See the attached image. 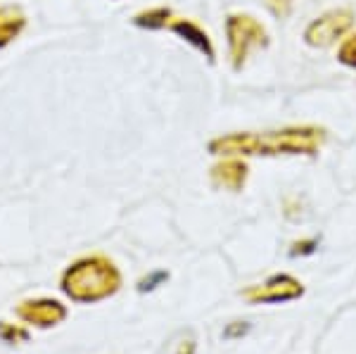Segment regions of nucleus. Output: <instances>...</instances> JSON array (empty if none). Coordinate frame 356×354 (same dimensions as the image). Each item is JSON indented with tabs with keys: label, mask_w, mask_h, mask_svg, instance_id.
<instances>
[{
	"label": "nucleus",
	"mask_w": 356,
	"mask_h": 354,
	"mask_svg": "<svg viewBox=\"0 0 356 354\" xmlns=\"http://www.w3.org/2000/svg\"><path fill=\"white\" fill-rule=\"evenodd\" d=\"M134 24L140 29H166L171 24V10L169 8H154L147 13L134 17Z\"/></svg>",
	"instance_id": "10"
},
{
	"label": "nucleus",
	"mask_w": 356,
	"mask_h": 354,
	"mask_svg": "<svg viewBox=\"0 0 356 354\" xmlns=\"http://www.w3.org/2000/svg\"><path fill=\"white\" fill-rule=\"evenodd\" d=\"M122 285V273L107 257H86L72 264L62 276V290L74 302H100L112 298Z\"/></svg>",
	"instance_id": "2"
},
{
	"label": "nucleus",
	"mask_w": 356,
	"mask_h": 354,
	"mask_svg": "<svg viewBox=\"0 0 356 354\" xmlns=\"http://www.w3.org/2000/svg\"><path fill=\"white\" fill-rule=\"evenodd\" d=\"M164 278H166V273H164V271L154 273V276H150V278H143V281L138 283V290H140V293H145V290H152V288H154V283H157V281H164Z\"/></svg>",
	"instance_id": "14"
},
{
	"label": "nucleus",
	"mask_w": 356,
	"mask_h": 354,
	"mask_svg": "<svg viewBox=\"0 0 356 354\" xmlns=\"http://www.w3.org/2000/svg\"><path fill=\"white\" fill-rule=\"evenodd\" d=\"M24 26H26V15L19 8H15V5L0 8V48L13 43L24 31Z\"/></svg>",
	"instance_id": "9"
},
{
	"label": "nucleus",
	"mask_w": 356,
	"mask_h": 354,
	"mask_svg": "<svg viewBox=\"0 0 356 354\" xmlns=\"http://www.w3.org/2000/svg\"><path fill=\"white\" fill-rule=\"evenodd\" d=\"M0 335H3L5 340H26L29 338L26 330L13 328V326H8V323H3V326H0Z\"/></svg>",
	"instance_id": "13"
},
{
	"label": "nucleus",
	"mask_w": 356,
	"mask_h": 354,
	"mask_svg": "<svg viewBox=\"0 0 356 354\" xmlns=\"http://www.w3.org/2000/svg\"><path fill=\"white\" fill-rule=\"evenodd\" d=\"M325 140L318 127H290L266 134H231L209 143L211 155H316Z\"/></svg>",
	"instance_id": "1"
},
{
	"label": "nucleus",
	"mask_w": 356,
	"mask_h": 354,
	"mask_svg": "<svg viewBox=\"0 0 356 354\" xmlns=\"http://www.w3.org/2000/svg\"><path fill=\"white\" fill-rule=\"evenodd\" d=\"M243 295L252 305H275V302L300 300L304 295V285L290 273H278V276L268 278L266 283L247 288Z\"/></svg>",
	"instance_id": "5"
},
{
	"label": "nucleus",
	"mask_w": 356,
	"mask_h": 354,
	"mask_svg": "<svg viewBox=\"0 0 356 354\" xmlns=\"http://www.w3.org/2000/svg\"><path fill=\"white\" fill-rule=\"evenodd\" d=\"M337 57H340L342 65L356 67V33L354 36H349L347 41L340 45V53H337Z\"/></svg>",
	"instance_id": "11"
},
{
	"label": "nucleus",
	"mask_w": 356,
	"mask_h": 354,
	"mask_svg": "<svg viewBox=\"0 0 356 354\" xmlns=\"http://www.w3.org/2000/svg\"><path fill=\"white\" fill-rule=\"evenodd\" d=\"M292 5L295 0H266V8L278 17V19H285L292 13Z\"/></svg>",
	"instance_id": "12"
},
{
	"label": "nucleus",
	"mask_w": 356,
	"mask_h": 354,
	"mask_svg": "<svg viewBox=\"0 0 356 354\" xmlns=\"http://www.w3.org/2000/svg\"><path fill=\"white\" fill-rule=\"evenodd\" d=\"M354 24L352 10H330V13L321 15L314 19L304 31V38L312 48H328V45L337 43L344 33Z\"/></svg>",
	"instance_id": "4"
},
{
	"label": "nucleus",
	"mask_w": 356,
	"mask_h": 354,
	"mask_svg": "<svg viewBox=\"0 0 356 354\" xmlns=\"http://www.w3.org/2000/svg\"><path fill=\"white\" fill-rule=\"evenodd\" d=\"M169 29L174 33H178L183 41H188L191 45H195V48H197L209 62H214V55H216L214 53V43H211L209 33H207L200 24H195L193 19H171Z\"/></svg>",
	"instance_id": "8"
},
{
	"label": "nucleus",
	"mask_w": 356,
	"mask_h": 354,
	"mask_svg": "<svg viewBox=\"0 0 356 354\" xmlns=\"http://www.w3.org/2000/svg\"><path fill=\"white\" fill-rule=\"evenodd\" d=\"M211 181L216 188H226V191H243L247 181V164L243 159L231 157L223 159L216 167H211Z\"/></svg>",
	"instance_id": "7"
},
{
	"label": "nucleus",
	"mask_w": 356,
	"mask_h": 354,
	"mask_svg": "<svg viewBox=\"0 0 356 354\" xmlns=\"http://www.w3.org/2000/svg\"><path fill=\"white\" fill-rule=\"evenodd\" d=\"M226 33H228V50H231L233 70H243L250 50L264 48L268 43L266 29L252 15H231L226 22Z\"/></svg>",
	"instance_id": "3"
},
{
	"label": "nucleus",
	"mask_w": 356,
	"mask_h": 354,
	"mask_svg": "<svg viewBox=\"0 0 356 354\" xmlns=\"http://www.w3.org/2000/svg\"><path fill=\"white\" fill-rule=\"evenodd\" d=\"M17 316L26 323H33V326L48 328L65 321L67 309L57 300H29L17 307Z\"/></svg>",
	"instance_id": "6"
},
{
	"label": "nucleus",
	"mask_w": 356,
	"mask_h": 354,
	"mask_svg": "<svg viewBox=\"0 0 356 354\" xmlns=\"http://www.w3.org/2000/svg\"><path fill=\"white\" fill-rule=\"evenodd\" d=\"M314 245H316V241L295 243V245H292V250H290V255H292V257H297V255H309V252H314Z\"/></svg>",
	"instance_id": "15"
}]
</instances>
